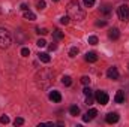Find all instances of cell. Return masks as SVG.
I'll return each instance as SVG.
<instances>
[{"mask_svg": "<svg viewBox=\"0 0 129 127\" xmlns=\"http://www.w3.org/2000/svg\"><path fill=\"white\" fill-rule=\"evenodd\" d=\"M114 100H116V103H123V102H125V91L119 90V91L116 93V97H114Z\"/></svg>", "mask_w": 129, "mask_h": 127, "instance_id": "obj_13", "label": "cell"}, {"mask_svg": "<svg viewBox=\"0 0 129 127\" xmlns=\"http://www.w3.org/2000/svg\"><path fill=\"white\" fill-rule=\"evenodd\" d=\"M93 96H86V105L87 106H90V105H93Z\"/></svg>", "mask_w": 129, "mask_h": 127, "instance_id": "obj_19", "label": "cell"}, {"mask_svg": "<svg viewBox=\"0 0 129 127\" xmlns=\"http://www.w3.org/2000/svg\"><path fill=\"white\" fill-rule=\"evenodd\" d=\"M96 115H98V111H96V109H89V111L83 115V121H92Z\"/></svg>", "mask_w": 129, "mask_h": 127, "instance_id": "obj_8", "label": "cell"}, {"mask_svg": "<svg viewBox=\"0 0 129 127\" xmlns=\"http://www.w3.org/2000/svg\"><path fill=\"white\" fill-rule=\"evenodd\" d=\"M38 58H39L42 63H50V61H51V57H50L47 52H39V54H38Z\"/></svg>", "mask_w": 129, "mask_h": 127, "instance_id": "obj_12", "label": "cell"}, {"mask_svg": "<svg viewBox=\"0 0 129 127\" xmlns=\"http://www.w3.org/2000/svg\"><path fill=\"white\" fill-rule=\"evenodd\" d=\"M48 48H50V51H54V49L57 48V45H56V43H51V45H50Z\"/></svg>", "mask_w": 129, "mask_h": 127, "instance_id": "obj_33", "label": "cell"}, {"mask_svg": "<svg viewBox=\"0 0 129 127\" xmlns=\"http://www.w3.org/2000/svg\"><path fill=\"white\" fill-rule=\"evenodd\" d=\"M12 43V36L6 29H0V49L9 48Z\"/></svg>", "mask_w": 129, "mask_h": 127, "instance_id": "obj_3", "label": "cell"}, {"mask_svg": "<svg viewBox=\"0 0 129 127\" xmlns=\"http://www.w3.org/2000/svg\"><path fill=\"white\" fill-rule=\"evenodd\" d=\"M50 100H53V102H56V103H59V102L62 100V94H60L59 91H56V90H53V91L50 93Z\"/></svg>", "mask_w": 129, "mask_h": 127, "instance_id": "obj_10", "label": "cell"}, {"mask_svg": "<svg viewBox=\"0 0 129 127\" xmlns=\"http://www.w3.org/2000/svg\"><path fill=\"white\" fill-rule=\"evenodd\" d=\"M101 11H102L105 15H110V12H111V9H110V6H108V5H104V6L101 8Z\"/></svg>", "mask_w": 129, "mask_h": 127, "instance_id": "obj_18", "label": "cell"}, {"mask_svg": "<svg viewBox=\"0 0 129 127\" xmlns=\"http://www.w3.org/2000/svg\"><path fill=\"white\" fill-rule=\"evenodd\" d=\"M95 99H96L98 103H101V105H107L108 103V94L105 91H96Z\"/></svg>", "mask_w": 129, "mask_h": 127, "instance_id": "obj_5", "label": "cell"}, {"mask_svg": "<svg viewBox=\"0 0 129 127\" xmlns=\"http://www.w3.org/2000/svg\"><path fill=\"white\" fill-rule=\"evenodd\" d=\"M128 67H129V66H128Z\"/></svg>", "mask_w": 129, "mask_h": 127, "instance_id": "obj_36", "label": "cell"}, {"mask_svg": "<svg viewBox=\"0 0 129 127\" xmlns=\"http://www.w3.org/2000/svg\"><path fill=\"white\" fill-rule=\"evenodd\" d=\"M51 82H53V72L51 70L44 69V70H41V72L36 73V84L41 88H48Z\"/></svg>", "mask_w": 129, "mask_h": 127, "instance_id": "obj_2", "label": "cell"}, {"mask_svg": "<svg viewBox=\"0 0 129 127\" xmlns=\"http://www.w3.org/2000/svg\"><path fill=\"white\" fill-rule=\"evenodd\" d=\"M107 76L110 79H113V81H117L119 79V70H117V67H110L107 70Z\"/></svg>", "mask_w": 129, "mask_h": 127, "instance_id": "obj_6", "label": "cell"}, {"mask_svg": "<svg viewBox=\"0 0 129 127\" xmlns=\"http://www.w3.org/2000/svg\"><path fill=\"white\" fill-rule=\"evenodd\" d=\"M69 112H71V115H78V114H80V108H78L77 105H72V106L69 108Z\"/></svg>", "mask_w": 129, "mask_h": 127, "instance_id": "obj_15", "label": "cell"}, {"mask_svg": "<svg viewBox=\"0 0 129 127\" xmlns=\"http://www.w3.org/2000/svg\"><path fill=\"white\" fill-rule=\"evenodd\" d=\"M0 123H2V124H8V123H9V117H8V115H3V117L0 118Z\"/></svg>", "mask_w": 129, "mask_h": 127, "instance_id": "obj_28", "label": "cell"}, {"mask_svg": "<svg viewBox=\"0 0 129 127\" xmlns=\"http://www.w3.org/2000/svg\"><path fill=\"white\" fill-rule=\"evenodd\" d=\"M36 33H39V34H42V36H44V34H47V33H48V30H47V29H39V27H38V29H36Z\"/></svg>", "mask_w": 129, "mask_h": 127, "instance_id": "obj_31", "label": "cell"}, {"mask_svg": "<svg viewBox=\"0 0 129 127\" xmlns=\"http://www.w3.org/2000/svg\"><path fill=\"white\" fill-rule=\"evenodd\" d=\"M105 121H107L108 124H114V123H117V121H119V114H117V112H110V114H107Z\"/></svg>", "mask_w": 129, "mask_h": 127, "instance_id": "obj_7", "label": "cell"}, {"mask_svg": "<svg viewBox=\"0 0 129 127\" xmlns=\"http://www.w3.org/2000/svg\"><path fill=\"white\" fill-rule=\"evenodd\" d=\"M108 37H110L111 40H117V39L120 37V32H119V29H111V30L108 32Z\"/></svg>", "mask_w": 129, "mask_h": 127, "instance_id": "obj_9", "label": "cell"}, {"mask_svg": "<svg viewBox=\"0 0 129 127\" xmlns=\"http://www.w3.org/2000/svg\"><path fill=\"white\" fill-rule=\"evenodd\" d=\"M86 61H89V63H95V61H98V55L96 52H87L86 54Z\"/></svg>", "mask_w": 129, "mask_h": 127, "instance_id": "obj_11", "label": "cell"}, {"mask_svg": "<svg viewBox=\"0 0 129 127\" xmlns=\"http://www.w3.org/2000/svg\"><path fill=\"white\" fill-rule=\"evenodd\" d=\"M62 84H63V85H66V87H69V85L72 84L71 76H63V78H62Z\"/></svg>", "mask_w": 129, "mask_h": 127, "instance_id": "obj_16", "label": "cell"}, {"mask_svg": "<svg viewBox=\"0 0 129 127\" xmlns=\"http://www.w3.org/2000/svg\"><path fill=\"white\" fill-rule=\"evenodd\" d=\"M95 2L96 0H84V5H86V8H92L95 5Z\"/></svg>", "mask_w": 129, "mask_h": 127, "instance_id": "obj_25", "label": "cell"}, {"mask_svg": "<svg viewBox=\"0 0 129 127\" xmlns=\"http://www.w3.org/2000/svg\"><path fill=\"white\" fill-rule=\"evenodd\" d=\"M54 37L60 40V39H63V37H64V34H63V32H60L59 29H56V30H54Z\"/></svg>", "mask_w": 129, "mask_h": 127, "instance_id": "obj_17", "label": "cell"}, {"mask_svg": "<svg viewBox=\"0 0 129 127\" xmlns=\"http://www.w3.org/2000/svg\"><path fill=\"white\" fill-rule=\"evenodd\" d=\"M14 124H15V126H23V124H24V120H23L21 117H18V118H15Z\"/></svg>", "mask_w": 129, "mask_h": 127, "instance_id": "obj_22", "label": "cell"}, {"mask_svg": "<svg viewBox=\"0 0 129 127\" xmlns=\"http://www.w3.org/2000/svg\"><path fill=\"white\" fill-rule=\"evenodd\" d=\"M83 93H84L86 96H93V91H92V90H90L89 87H86V88L83 90Z\"/></svg>", "mask_w": 129, "mask_h": 127, "instance_id": "obj_30", "label": "cell"}, {"mask_svg": "<svg viewBox=\"0 0 129 127\" xmlns=\"http://www.w3.org/2000/svg\"><path fill=\"white\" fill-rule=\"evenodd\" d=\"M45 6H47V5H45L44 0H39V2H38V9H39V11H41V9H45Z\"/></svg>", "mask_w": 129, "mask_h": 127, "instance_id": "obj_26", "label": "cell"}, {"mask_svg": "<svg viewBox=\"0 0 129 127\" xmlns=\"http://www.w3.org/2000/svg\"><path fill=\"white\" fill-rule=\"evenodd\" d=\"M23 14H24V18L29 20V21H35V20H36V15L33 14L32 11H29V9H27V11H23Z\"/></svg>", "mask_w": 129, "mask_h": 127, "instance_id": "obj_14", "label": "cell"}, {"mask_svg": "<svg viewBox=\"0 0 129 127\" xmlns=\"http://www.w3.org/2000/svg\"><path fill=\"white\" fill-rule=\"evenodd\" d=\"M89 43H90V45H96L98 43V37L96 36H89Z\"/></svg>", "mask_w": 129, "mask_h": 127, "instance_id": "obj_20", "label": "cell"}, {"mask_svg": "<svg viewBox=\"0 0 129 127\" xmlns=\"http://www.w3.org/2000/svg\"><path fill=\"white\" fill-rule=\"evenodd\" d=\"M77 54H78V48H77V46L71 48V51H69V55H71V57H75Z\"/></svg>", "mask_w": 129, "mask_h": 127, "instance_id": "obj_21", "label": "cell"}, {"mask_svg": "<svg viewBox=\"0 0 129 127\" xmlns=\"http://www.w3.org/2000/svg\"><path fill=\"white\" fill-rule=\"evenodd\" d=\"M29 54H30V49L29 48H23L21 49V55L23 57H29Z\"/></svg>", "mask_w": 129, "mask_h": 127, "instance_id": "obj_24", "label": "cell"}, {"mask_svg": "<svg viewBox=\"0 0 129 127\" xmlns=\"http://www.w3.org/2000/svg\"><path fill=\"white\" fill-rule=\"evenodd\" d=\"M66 9H68V17L72 18V20H75V21H83L86 18V12L83 11V8L80 6V3L77 0L69 2L68 6H66Z\"/></svg>", "mask_w": 129, "mask_h": 127, "instance_id": "obj_1", "label": "cell"}, {"mask_svg": "<svg viewBox=\"0 0 129 127\" xmlns=\"http://www.w3.org/2000/svg\"><path fill=\"white\" fill-rule=\"evenodd\" d=\"M60 24H63V26L69 24V17H62L60 18Z\"/></svg>", "mask_w": 129, "mask_h": 127, "instance_id": "obj_29", "label": "cell"}, {"mask_svg": "<svg viewBox=\"0 0 129 127\" xmlns=\"http://www.w3.org/2000/svg\"><path fill=\"white\" fill-rule=\"evenodd\" d=\"M81 82H83L84 85H89V84H90V78H89V76H83V78H81Z\"/></svg>", "mask_w": 129, "mask_h": 127, "instance_id": "obj_27", "label": "cell"}, {"mask_svg": "<svg viewBox=\"0 0 129 127\" xmlns=\"http://www.w3.org/2000/svg\"><path fill=\"white\" fill-rule=\"evenodd\" d=\"M27 9H29V8H27V5H24V3H23V5H21V11H27Z\"/></svg>", "mask_w": 129, "mask_h": 127, "instance_id": "obj_34", "label": "cell"}, {"mask_svg": "<svg viewBox=\"0 0 129 127\" xmlns=\"http://www.w3.org/2000/svg\"><path fill=\"white\" fill-rule=\"evenodd\" d=\"M36 45H38L39 48H44V46H47V42H45L44 39H39V40L36 42Z\"/></svg>", "mask_w": 129, "mask_h": 127, "instance_id": "obj_23", "label": "cell"}, {"mask_svg": "<svg viewBox=\"0 0 129 127\" xmlns=\"http://www.w3.org/2000/svg\"><path fill=\"white\" fill-rule=\"evenodd\" d=\"M117 15L122 21H129V6L128 5H122L117 9Z\"/></svg>", "mask_w": 129, "mask_h": 127, "instance_id": "obj_4", "label": "cell"}, {"mask_svg": "<svg viewBox=\"0 0 129 127\" xmlns=\"http://www.w3.org/2000/svg\"><path fill=\"white\" fill-rule=\"evenodd\" d=\"M53 2H59V0H53Z\"/></svg>", "mask_w": 129, "mask_h": 127, "instance_id": "obj_35", "label": "cell"}, {"mask_svg": "<svg viewBox=\"0 0 129 127\" xmlns=\"http://www.w3.org/2000/svg\"><path fill=\"white\" fill-rule=\"evenodd\" d=\"M96 26L98 27H105L107 26V21H96Z\"/></svg>", "mask_w": 129, "mask_h": 127, "instance_id": "obj_32", "label": "cell"}]
</instances>
